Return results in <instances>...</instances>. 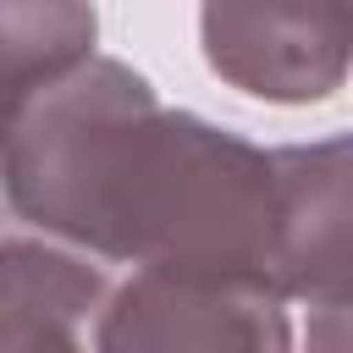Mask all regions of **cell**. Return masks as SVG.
Segmentation results:
<instances>
[{
	"label": "cell",
	"mask_w": 353,
	"mask_h": 353,
	"mask_svg": "<svg viewBox=\"0 0 353 353\" xmlns=\"http://www.w3.org/2000/svg\"><path fill=\"white\" fill-rule=\"evenodd\" d=\"M276 226L281 188L270 149L193 110L154 105L110 210L105 265L248 281L270 292Z\"/></svg>",
	"instance_id": "obj_1"
},
{
	"label": "cell",
	"mask_w": 353,
	"mask_h": 353,
	"mask_svg": "<svg viewBox=\"0 0 353 353\" xmlns=\"http://www.w3.org/2000/svg\"><path fill=\"white\" fill-rule=\"evenodd\" d=\"M94 353H292V320L248 281L132 270L94 314Z\"/></svg>",
	"instance_id": "obj_3"
},
{
	"label": "cell",
	"mask_w": 353,
	"mask_h": 353,
	"mask_svg": "<svg viewBox=\"0 0 353 353\" xmlns=\"http://www.w3.org/2000/svg\"><path fill=\"white\" fill-rule=\"evenodd\" d=\"M94 33L99 17L88 6H61V0L0 6V143L44 83H55L61 72L94 55Z\"/></svg>",
	"instance_id": "obj_7"
},
{
	"label": "cell",
	"mask_w": 353,
	"mask_h": 353,
	"mask_svg": "<svg viewBox=\"0 0 353 353\" xmlns=\"http://www.w3.org/2000/svg\"><path fill=\"white\" fill-rule=\"evenodd\" d=\"M154 88L116 55H88L44 83L0 143V237H39L105 270L110 210Z\"/></svg>",
	"instance_id": "obj_2"
},
{
	"label": "cell",
	"mask_w": 353,
	"mask_h": 353,
	"mask_svg": "<svg viewBox=\"0 0 353 353\" xmlns=\"http://www.w3.org/2000/svg\"><path fill=\"white\" fill-rule=\"evenodd\" d=\"M270 165H276V188H281L270 292L281 303H309V314L347 309V265H353L347 138L281 143V149H270Z\"/></svg>",
	"instance_id": "obj_5"
},
{
	"label": "cell",
	"mask_w": 353,
	"mask_h": 353,
	"mask_svg": "<svg viewBox=\"0 0 353 353\" xmlns=\"http://www.w3.org/2000/svg\"><path fill=\"white\" fill-rule=\"evenodd\" d=\"M110 281L83 254L39 237H0V353H88L83 325Z\"/></svg>",
	"instance_id": "obj_6"
},
{
	"label": "cell",
	"mask_w": 353,
	"mask_h": 353,
	"mask_svg": "<svg viewBox=\"0 0 353 353\" xmlns=\"http://www.w3.org/2000/svg\"><path fill=\"white\" fill-rule=\"evenodd\" d=\"M199 44L215 77L270 105L331 99L347 77V17L342 11L204 6Z\"/></svg>",
	"instance_id": "obj_4"
},
{
	"label": "cell",
	"mask_w": 353,
	"mask_h": 353,
	"mask_svg": "<svg viewBox=\"0 0 353 353\" xmlns=\"http://www.w3.org/2000/svg\"><path fill=\"white\" fill-rule=\"evenodd\" d=\"M347 309H331V314H314L309 320V353H347Z\"/></svg>",
	"instance_id": "obj_8"
}]
</instances>
